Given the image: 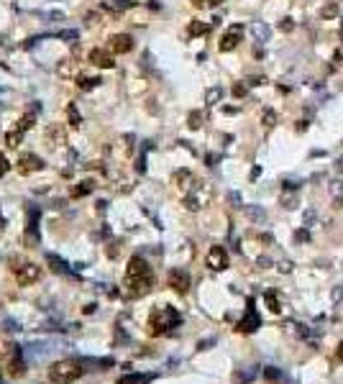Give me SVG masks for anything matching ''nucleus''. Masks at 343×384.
<instances>
[{
    "label": "nucleus",
    "mask_w": 343,
    "mask_h": 384,
    "mask_svg": "<svg viewBox=\"0 0 343 384\" xmlns=\"http://www.w3.org/2000/svg\"><path fill=\"white\" fill-rule=\"evenodd\" d=\"M335 358H338V361H343V343L338 346V351H335Z\"/></svg>",
    "instance_id": "a878e982"
},
{
    "label": "nucleus",
    "mask_w": 343,
    "mask_h": 384,
    "mask_svg": "<svg viewBox=\"0 0 343 384\" xmlns=\"http://www.w3.org/2000/svg\"><path fill=\"white\" fill-rule=\"evenodd\" d=\"M297 203H300V198H297V195H289V192H287V195H282V205H284L287 210L297 208Z\"/></svg>",
    "instance_id": "4468645a"
},
{
    "label": "nucleus",
    "mask_w": 343,
    "mask_h": 384,
    "mask_svg": "<svg viewBox=\"0 0 343 384\" xmlns=\"http://www.w3.org/2000/svg\"><path fill=\"white\" fill-rule=\"evenodd\" d=\"M233 95H236V98H243V95H246V85H236V87H233Z\"/></svg>",
    "instance_id": "4be33fe9"
},
{
    "label": "nucleus",
    "mask_w": 343,
    "mask_h": 384,
    "mask_svg": "<svg viewBox=\"0 0 343 384\" xmlns=\"http://www.w3.org/2000/svg\"><path fill=\"white\" fill-rule=\"evenodd\" d=\"M264 300H266V305H269V310H272V313H279V310H282L277 292H266V297H264Z\"/></svg>",
    "instance_id": "ddd939ff"
},
{
    "label": "nucleus",
    "mask_w": 343,
    "mask_h": 384,
    "mask_svg": "<svg viewBox=\"0 0 343 384\" xmlns=\"http://www.w3.org/2000/svg\"><path fill=\"white\" fill-rule=\"evenodd\" d=\"M315 223V210L310 208V210H305V226H312Z\"/></svg>",
    "instance_id": "412c9836"
},
{
    "label": "nucleus",
    "mask_w": 343,
    "mask_h": 384,
    "mask_svg": "<svg viewBox=\"0 0 343 384\" xmlns=\"http://www.w3.org/2000/svg\"><path fill=\"white\" fill-rule=\"evenodd\" d=\"M18 169L26 174V172H36V169H41V161L36 159V156H23L21 161H18Z\"/></svg>",
    "instance_id": "9b49d317"
},
{
    "label": "nucleus",
    "mask_w": 343,
    "mask_h": 384,
    "mask_svg": "<svg viewBox=\"0 0 343 384\" xmlns=\"http://www.w3.org/2000/svg\"><path fill=\"white\" fill-rule=\"evenodd\" d=\"M254 36H256L259 41H269V36H272V29H269L266 23H254Z\"/></svg>",
    "instance_id": "f8f14e48"
},
{
    "label": "nucleus",
    "mask_w": 343,
    "mask_h": 384,
    "mask_svg": "<svg viewBox=\"0 0 343 384\" xmlns=\"http://www.w3.org/2000/svg\"><path fill=\"white\" fill-rule=\"evenodd\" d=\"M338 16V6L335 3H328L325 8H323V18H335Z\"/></svg>",
    "instance_id": "dca6fc26"
},
{
    "label": "nucleus",
    "mask_w": 343,
    "mask_h": 384,
    "mask_svg": "<svg viewBox=\"0 0 343 384\" xmlns=\"http://www.w3.org/2000/svg\"><path fill=\"white\" fill-rule=\"evenodd\" d=\"M241 36H243V29L241 26H233L226 31V36L220 39V52H233L238 44H241Z\"/></svg>",
    "instance_id": "7ed1b4c3"
},
{
    "label": "nucleus",
    "mask_w": 343,
    "mask_h": 384,
    "mask_svg": "<svg viewBox=\"0 0 343 384\" xmlns=\"http://www.w3.org/2000/svg\"><path fill=\"white\" fill-rule=\"evenodd\" d=\"M274 123H277V113H274V110H264V126L272 128Z\"/></svg>",
    "instance_id": "f3484780"
},
{
    "label": "nucleus",
    "mask_w": 343,
    "mask_h": 384,
    "mask_svg": "<svg viewBox=\"0 0 343 384\" xmlns=\"http://www.w3.org/2000/svg\"><path fill=\"white\" fill-rule=\"evenodd\" d=\"M169 282H172V287L180 290V292H187V287H190V279H187V274H185V272H175Z\"/></svg>",
    "instance_id": "9d476101"
},
{
    "label": "nucleus",
    "mask_w": 343,
    "mask_h": 384,
    "mask_svg": "<svg viewBox=\"0 0 343 384\" xmlns=\"http://www.w3.org/2000/svg\"><path fill=\"white\" fill-rule=\"evenodd\" d=\"M292 29H295L292 18H284V21H282V31H292Z\"/></svg>",
    "instance_id": "5701e85b"
},
{
    "label": "nucleus",
    "mask_w": 343,
    "mask_h": 384,
    "mask_svg": "<svg viewBox=\"0 0 343 384\" xmlns=\"http://www.w3.org/2000/svg\"><path fill=\"white\" fill-rule=\"evenodd\" d=\"M220 95H223L220 90H210V92H208V100H210V103H213V100H220Z\"/></svg>",
    "instance_id": "b1692460"
},
{
    "label": "nucleus",
    "mask_w": 343,
    "mask_h": 384,
    "mask_svg": "<svg viewBox=\"0 0 343 384\" xmlns=\"http://www.w3.org/2000/svg\"><path fill=\"white\" fill-rule=\"evenodd\" d=\"M110 49H113L115 54H126V52H131V49H133V39H131V36H126V34H118V36H113V39H110Z\"/></svg>",
    "instance_id": "423d86ee"
},
{
    "label": "nucleus",
    "mask_w": 343,
    "mask_h": 384,
    "mask_svg": "<svg viewBox=\"0 0 343 384\" xmlns=\"http://www.w3.org/2000/svg\"><path fill=\"white\" fill-rule=\"evenodd\" d=\"M177 323H180V315L172 310V307H159V310L154 313V328H156V330H166V328L177 325Z\"/></svg>",
    "instance_id": "f03ea898"
},
{
    "label": "nucleus",
    "mask_w": 343,
    "mask_h": 384,
    "mask_svg": "<svg viewBox=\"0 0 343 384\" xmlns=\"http://www.w3.org/2000/svg\"><path fill=\"white\" fill-rule=\"evenodd\" d=\"M340 31H343V21H340Z\"/></svg>",
    "instance_id": "bb28decb"
},
{
    "label": "nucleus",
    "mask_w": 343,
    "mask_h": 384,
    "mask_svg": "<svg viewBox=\"0 0 343 384\" xmlns=\"http://www.w3.org/2000/svg\"><path fill=\"white\" fill-rule=\"evenodd\" d=\"M208 267L210 269H226L228 267V254L223 246H213L210 254H208Z\"/></svg>",
    "instance_id": "39448f33"
},
{
    "label": "nucleus",
    "mask_w": 343,
    "mask_h": 384,
    "mask_svg": "<svg viewBox=\"0 0 343 384\" xmlns=\"http://www.w3.org/2000/svg\"><path fill=\"white\" fill-rule=\"evenodd\" d=\"M297 241H307V231H297Z\"/></svg>",
    "instance_id": "393cba45"
},
{
    "label": "nucleus",
    "mask_w": 343,
    "mask_h": 384,
    "mask_svg": "<svg viewBox=\"0 0 343 384\" xmlns=\"http://www.w3.org/2000/svg\"><path fill=\"white\" fill-rule=\"evenodd\" d=\"M90 62L97 64V67H113V57H110V52H105V49H92V52H90Z\"/></svg>",
    "instance_id": "6e6552de"
},
{
    "label": "nucleus",
    "mask_w": 343,
    "mask_h": 384,
    "mask_svg": "<svg viewBox=\"0 0 343 384\" xmlns=\"http://www.w3.org/2000/svg\"><path fill=\"white\" fill-rule=\"evenodd\" d=\"M13 272H16V277H18V282L21 284H26V282H36L39 279V267L36 264H21V267H13Z\"/></svg>",
    "instance_id": "20e7f679"
},
{
    "label": "nucleus",
    "mask_w": 343,
    "mask_h": 384,
    "mask_svg": "<svg viewBox=\"0 0 343 384\" xmlns=\"http://www.w3.org/2000/svg\"><path fill=\"white\" fill-rule=\"evenodd\" d=\"M259 325H261V318H259L254 310H249V313H246V318L238 323V330H243V333H251V330H256Z\"/></svg>",
    "instance_id": "1a4fd4ad"
},
{
    "label": "nucleus",
    "mask_w": 343,
    "mask_h": 384,
    "mask_svg": "<svg viewBox=\"0 0 343 384\" xmlns=\"http://www.w3.org/2000/svg\"><path fill=\"white\" fill-rule=\"evenodd\" d=\"M200 121H203L200 113H192V115H190V128H200Z\"/></svg>",
    "instance_id": "aec40b11"
},
{
    "label": "nucleus",
    "mask_w": 343,
    "mask_h": 384,
    "mask_svg": "<svg viewBox=\"0 0 343 384\" xmlns=\"http://www.w3.org/2000/svg\"><path fill=\"white\" fill-rule=\"evenodd\" d=\"M330 192H333V195L343 192V179H340V182H338V179H335V182H330Z\"/></svg>",
    "instance_id": "6ab92c4d"
},
{
    "label": "nucleus",
    "mask_w": 343,
    "mask_h": 384,
    "mask_svg": "<svg viewBox=\"0 0 343 384\" xmlns=\"http://www.w3.org/2000/svg\"><path fill=\"white\" fill-rule=\"evenodd\" d=\"M69 366H72V364H57V366L49 371V376H52L54 381H69V379H75V376L80 374L77 369H75V371H67Z\"/></svg>",
    "instance_id": "0eeeda50"
},
{
    "label": "nucleus",
    "mask_w": 343,
    "mask_h": 384,
    "mask_svg": "<svg viewBox=\"0 0 343 384\" xmlns=\"http://www.w3.org/2000/svg\"><path fill=\"white\" fill-rule=\"evenodd\" d=\"M218 3H223V0H192L195 8H213V6H218Z\"/></svg>",
    "instance_id": "2eb2a0df"
},
{
    "label": "nucleus",
    "mask_w": 343,
    "mask_h": 384,
    "mask_svg": "<svg viewBox=\"0 0 343 384\" xmlns=\"http://www.w3.org/2000/svg\"><path fill=\"white\" fill-rule=\"evenodd\" d=\"M205 31H208V26H205V23H192V26H190V34H192V36L205 34Z\"/></svg>",
    "instance_id": "a211bd4d"
},
{
    "label": "nucleus",
    "mask_w": 343,
    "mask_h": 384,
    "mask_svg": "<svg viewBox=\"0 0 343 384\" xmlns=\"http://www.w3.org/2000/svg\"><path fill=\"white\" fill-rule=\"evenodd\" d=\"M126 282H128V287H131V292H133L136 297H138V295H143V292L151 287V282H154L149 264H146L143 259H131V264H128V274H126Z\"/></svg>",
    "instance_id": "f257e3e1"
}]
</instances>
